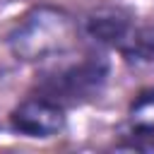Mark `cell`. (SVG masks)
Instances as JSON below:
<instances>
[{"mask_svg": "<svg viewBox=\"0 0 154 154\" xmlns=\"http://www.w3.org/2000/svg\"><path fill=\"white\" fill-rule=\"evenodd\" d=\"M77 41V22L58 7L36 5L12 26L7 43L22 63H46L65 55Z\"/></svg>", "mask_w": 154, "mask_h": 154, "instance_id": "1", "label": "cell"}, {"mask_svg": "<svg viewBox=\"0 0 154 154\" xmlns=\"http://www.w3.org/2000/svg\"><path fill=\"white\" fill-rule=\"evenodd\" d=\"M108 75H111V63L103 53H84L79 60L46 70L38 77L34 94H41L60 103L63 108L79 106L101 94V89L108 82Z\"/></svg>", "mask_w": 154, "mask_h": 154, "instance_id": "2", "label": "cell"}, {"mask_svg": "<svg viewBox=\"0 0 154 154\" xmlns=\"http://www.w3.org/2000/svg\"><path fill=\"white\" fill-rule=\"evenodd\" d=\"M10 128L24 137L48 140L63 132L65 128V108L41 94H31L22 99L10 113Z\"/></svg>", "mask_w": 154, "mask_h": 154, "instance_id": "3", "label": "cell"}, {"mask_svg": "<svg viewBox=\"0 0 154 154\" xmlns=\"http://www.w3.org/2000/svg\"><path fill=\"white\" fill-rule=\"evenodd\" d=\"M140 29L142 26L135 24V17L120 7H101V10L89 12L84 19V31L96 43L118 48L125 55L132 51L137 36H140Z\"/></svg>", "mask_w": 154, "mask_h": 154, "instance_id": "4", "label": "cell"}, {"mask_svg": "<svg viewBox=\"0 0 154 154\" xmlns=\"http://www.w3.org/2000/svg\"><path fill=\"white\" fill-rule=\"evenodd\" d=\"M118 147L154 152V91L140 94L132 103L128 128L123 130V142Z\"/></svg>", "mask_w": 154, "mask_h": 154, "instance_id": "5", "label": "cell"}]
</instances>
